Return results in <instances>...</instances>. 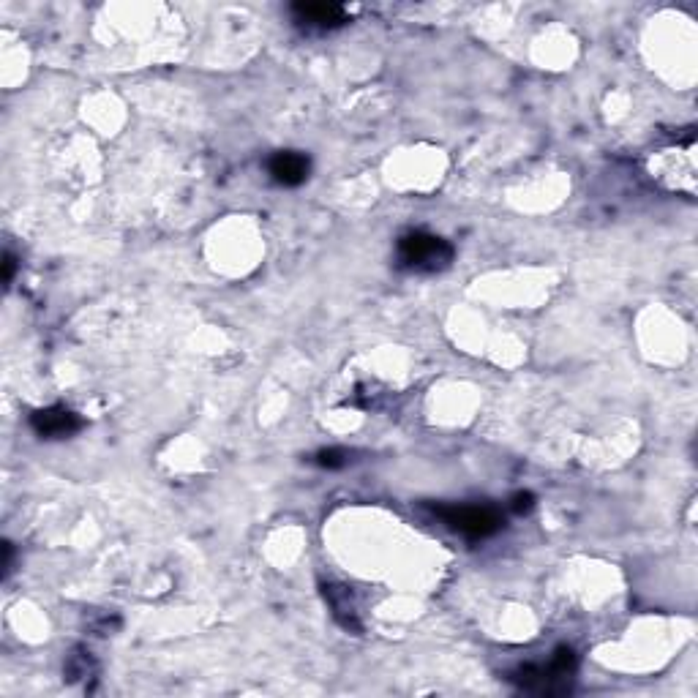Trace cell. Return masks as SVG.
Here are the masks:
<instances>
[{"label": "cell", "mask_w": 698, "mask_h": 698, "mask_svg": "<svg viewBox=\"0 0 698 698\" xmlns=\"http://www.w3.org/2000/svg\"><path fill=\"white\" fill-rule=\"evenodd\" d=\"M30 429L41 439H66L82 429V418L66 407H47L30 415Z\"/></svg>", "instance_id": "obj_4"}, {"label": "cell", "mask_w": 698, "mask_h": 698, "mask_svg": "<svg viewBox=\"0 0 698 698\" xmlns=\"http://www.w3.org/2000/svg\"><path fill=\"white\" fill-rule=\"evenodd\" d=\"M3 554H6V559H3V573L9 576V573H11V559H14V546H11V543H3Z\"/></svg>", "instance_id": "obj_11"}, {"label": "cell", "mask_w": 698, "mask_h": 698, "mask_svg": "<svg viewBox=\"0 0 698 698\" xmlns=\"http://www.w3.org/2000/svg\"><path fill=\"white\" fill-rule=\"evenodd\" d=\"M314 464L322 469H341L349 464V453L341 448H328V450H320L317 456H314Z\"/></svg>", "instance_id": "obj_8"}, {"label": "cell", "mask_w": 698, "mask_h": 698, "mask_svg": "<svg viewBox=\"0 0 698 698\" xmlns=\"http://www.w3.org/2000/svg\"><path fill=\"white\" fill-rule=\"evenodd\" d=\"M510 502H513L510 508L516 510V513H527V510H532V505H535V497H532L529 491H519V494H513Z\"/></svg>", "instance_id": "obj_9"}, {"label": "cell", "mask_w": 698, "mask_h": 698, "mask_svg": "<svg viewBox=\"0 0 698 698\" xmlns=\"http://www.w3.org/2000/svg\"><path fill=\"white\" fill-rule=\"evenodd\" d=\"M434 516L467 540H486L505 527V516L491 505H434Z\"/></svg>", "instance_id": "obj_3"}, {"label": "cell", "mask_w": 698, "mask_h": 698, "mask_svg": "<svg viewBox=\"0 0 698 698\" xmlns=\"http://www.w3.org/2000/svg\"><path fill=\"white\" fill-rule=\"evenodd\" d=\"M270 178L276 180L279 186H287V189H295L300 183H306L311 172L309 156H303L298 150H281L273 159L268 161Z\"/></svg>", "instance_id": "obj_6"}, {"label": "cell", "mask_w": 698, "mask_h": 698, "mask_svg": "<svg viewBox=\"0 0 698 698\" xmlns=\"http://www.w3.org/2000/svg\"><path fill=\"white\" fill-rule=\"evenodd\" d=\"M322 592H325V600L330 603V611H333L336 622L344 625L347 630L360 633V622H358V614H355V606H352V598H349V589L336 587V584H325Z\"/></svg>", "instance_id": "obj_7"}, {"label": "cell", "mask_w": 698, "mask_h": 698, "mask_svg": "<svg viewBox=\"0 0 698 698\" xmlns=\"http://www.w3.org/2000/svg\"><path fill=\"white\" fill-rule=\"evenodd\" d=\"M396 260H399V268L404 270L439 273L453 262V246L445 238L431 235V232H407L396 243Z\"/></svg>", "instance_id": "obj_2"}, {"label": "cell", "mask_w": 698, "mask_h": 698, "mask_svg": "<svg viewBox=\"0 0 698 698\" xmlns=\"http://www.w3.org/2000/svg\"><path fill=\"white\" fill-rule=\"evenodd\" d=\"M292 17L303 28L314 30H333L347 25L349 14L339 3H295L292 6Z\"/></svg>", "instance_id": "obj_5"}, {"label": "cell", "mask_w": 698, "mask_h": 698, "mask_svg": "<svg viewBox=\"0 0 698 698\" xmlns=\"http://www.w3.org/2000/svg\"><path fill=\"white\" fill-rule=\"evenodd\" d=\"M14 273H17V257L11 251H6V257H3V281H6V287L14 281Z\"/></svg>", "instance_id": "obj_10"}, {"label": "cell", "mask_w": 698, "mask_h": 698, "mask_svg": "<svg viewBox=\"0 0 698 698\" xmlns=\"http://www.w3.org/2000/svg\"><path fill=\"white\" fill-rule=\"evenodd\" d=\"M579 669V658L570 647H557L549 663H527L510 674V682L519 685L524 693L535 696H565L573 688Z\"/></svg>", "instance_id": "obj_1"}]
</instances>
